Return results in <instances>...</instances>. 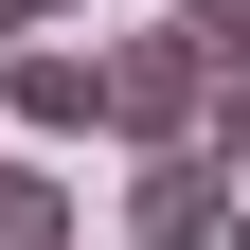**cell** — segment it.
<instances>
[{
  "label": "cell",
  "mask_w": 250,
  "mask_h": 250,
  "mask_svg": "<svg viewBox=\"0 0 250 250\" xmlns=\"http://www.w3.org/2000/svg\"><path fill=\"white\" fill-rule=\"evenodd\" d=\"M125 232L143 250H250V197L214 179V143L197 161H125Z\"/></svg>",
  "instance_id": "3957f363"
},
{
  "label": "cell",
  "mask_w": 250,
  "mask_h": 250,
  "mask_svg": "<svg viewBox=\"0 0 250 250\" xmlns=\"http://www.w3.org/2000/svg\"><path fill=\"white\" fill-rule=\"evenodd\" d=\"M107 143H125V161H197V143H214V72H197L179 18L107 36Z\"/></svg>",
  "instance_id": "6da1fadb"
},
{
  "label": "cell",
  "mask_w": 250,
  "mask_h": 250,
  "mask_svg": "<svg viewBox=\"0 0 250 250\" xmlns=\"http://www.w3.org/2000/svg\"><path fill=\"white\" fill-rule=\"evenodd\" d=\"M179 36H197V72H214V107L250 89V0H179Z\"/></svg>",
  "instance_id": "5b68a950"
},
{
  "label": "cell",
  "mask_w": 250,
  "mask_h": 250,
  "mask_svg": "<svg viewBox=\"0 0 250 250\" xmlns=\"http://www.w3.org/2000/svg\"><path fill=\"white\" fill-rule=\"evenodd\" d=\"M0 250H72V179L54 161H0Z\"/></svg>",
  "instance_id": "277c9868"
},
{
  "label": "cell",
  "mask_w": 250,
  "mask_h": 250,
  "mask_svg": "<svg viewBox=\"0 0 250 250\" xmlns=\"http://www.w3.org/2000/svg\"><path fill=\"white\" fill-rule=\"evenodd\" d=\"M107 125V54H72V36H36V54H0V143L36 161V143H89Z\"/></svg>",
  "instance_id": "7a4b0ae2"
},
{
  "label": "cell",
  "mask_w": 250,
  "mask_h": 250,
  "mask_svg": "<svg viewBox=\"0 0 250 250\" xmlns=\"http://www.w3.org/2000/svg\"><path fill=\"white\" fill-rule=\"evenodd\" d=\"M214 179H250V89H232V107H214Z\"/></svg>",
  "instance_id": "8992f818"
}]
</instances>
